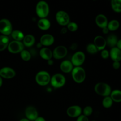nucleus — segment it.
Returning <instances> with one entry per match:
<instances>
[{"mask_svg":"<svg viewBox=\"0 0 121 121\" xmlns=\"http://www.w3.org/2000/svg\"><path fill=\"white\" fill-rule=\"evenodd\" d=\"M16 72L9 67H4L0 70V76L5 78H11L15 77Z\"/></svg>","mask_w":121,"mask_h":121,"instance_id":"a211bd4d","label":"nucleus"},{"mask_svg":"<svg viewBox=\"0 0 121 121\" xmlns=\"http://www.w3.org/2000/svg\"><path fill=\"white\" fill-rule=\"evenodd\" d=\"M94 90L97 94L104 97L109 96L112 92L110 86L104 82L96 83L95 86Z\"/></svg>","mask_w":121,"mask_h":121,"instance_id":"f03ea898","label":"nucleus"},{"mask_svg":"<svg viewBox=\"0 0 121 121\" xmlns=\"http://www.w3.org/2000/svg\"><path fill=\"white\" fill-rule=\"evenodd\" d=\"M116 46L119 48L120 50H121V38L120 39H118Z\"/></svg>","mask_w":121,"mask_h":121,"instance_id":"4c0bfd02","label":"nucleus"},{"mask_svg":"<svg viewBox=\"0 0 121 121\" xmlns=\"http://www.w3.org/2000/svg\"><path fill=\"white\" fill-rule=\"evenodd\" d=\"M0 32L4 35H9L12 33V25L10 21L7 19L0 20Z\"/></svg>","mask_w":121,"mask_h":121,"instance_id":"1a4fd4ad","label":"nucleus"},{"mask_svg":"<svg viewBox=\"0 0 121 121\" xmlns=\"http://www.w3.org/2000/svg\"><path fill=\"white\" fill-rule=\"evenodd\" d=\"M41 57L43 60H48L52 57V51L48 47L42 48L39 52Z\"/></svg>","mask_w":121,"mask_h":121,"instance_id":"6ab92c4d","label":"nucleus"},{"mask_svg":"<svg viewBox=\"0 0 121 121\" xmlns=\"http://www.w3.org/2000/svg\"><path fill=\"white\" fill-rule=\"evenodd\" d=\"M71 73L73 80L77 83H82L86 79V71L81 66L74 67Z\"/></svg>","mask_w":121,"mask_h":121,"instance_id":"f257e3e1","label":"nucleus"},{"mask_svg":"<svg viewBox=\"0 0 121 121\" xmlns=\"http://www.w3.org/2000/svg\"><path fill=\"white\" fill-rule=\"evenodd\" d=\"M68 52V49L65 46L58 45L52 51V57L56 60H61L67 56Z\"/></svg>","mask_w":121,"mask_h":121,"instance_id":"6e6552de","label":"nucleus"},{"mask_svg":"<svg viewBox=\"0 0 121 121\" xmlns=\"http://www.w3.org/2000/svg\"><path fill=\"white\" fill-rule=\"evenodd\" d=\"M47 63H48V64L49 65H52L53 64V61L51 59H50L49 60H47Z\"/></svg>","mask_w":121,"mask_h":121,"instance_id":"a19ab883","label":"nucleus"},{"mask_svg":"<svg viewBox=\"0 0 121 121\" xmlns=\"http://www.w3.org/2000/svg\"><path fill=\"white\" fill-rule=\"evenodd\" d=\"M112 67L114 69H118L121 67V63L120 61H113L112 63Z\"/></svg>","mask_w":121,"mask_h":121,"instance_id":"f704fd0d","label":"nucleus"},{"mask_svg":"<svg viewBox=\"0 0 121 121\" xmlns=\"http://www.w3.org/2000/svg\"><path fill=\"white\" fill-rule=\"evenodd\" d=\"M93 1H96L97 0H92Z\"/></svg>","mask_w":121,"mask_h":121,"instance_id":"c03bdc74","label":"nucleus"},{"mask_svg":"<svg viewBox=\"0 0 121 121\" xmlns=\"http://www.w3.org/2000/svg\"><path fill=\"white\" fill-rule=\"evenodd\" d=\"M68 31V30L67 28H66V26H64V27H63L61 28V29L60 30V32H61V33L62 34H65L66 33H67Z\"/></svg>","mask_w":121,"mask_h":121,"instance_id":"e433bc0d","label":"nucleus"},{"mask_svg":"<svg viewBox=\"0 0 121 121\" xmlns=\"http://www.w3.org/2000/svg\"><path fill=\"white\" fill-rule=\"evenodd\" d=\"M86 60L85 53L81 51L75 52L71 56L70 61L74 67L81 66Z\"/></svg>","mask_w":121,"mask_h":121,"instance_id":"39448f33","label":"nucleus"},{"mask_svg":"<svg viewBox=\"0 0 121 121\" xmlns=\"http://www.w3.org/2000/svg\"><path fill=\"white\" fill-rule=\"evenodd\" d=\"M21 57L22 60L25 61L29 60L31 58V55L29 52L26 50H23L21 52Z\"/></svg>","mask_w":121,"mask_h":121,"instance_id":"7c9ffc66","label":"nucleus"},{"mask_svg":"<svg viewBox=\"0 0 121 121\" xmlns=\"http://www.w3.org/2000/svg\"><path fill=\"white\" fill-rule=\"evenodd\" d=\"M68 30L71 32H75L78 29V24L74 21H70L66 26Z\"/></svg>","mask_w":121,"mask_h":121,"instance_id":"c756f323","label":"nucleus"},{"mask_svg":"<svg viewBox=\"0 0 121 121\" xmlns=\"http://www.w3.org/2000/svg\"><path fill=\"white\" fill-rule=\"evenodd\" d=\"M8 50L9 52L13 53L20 52L23 50V44L18 41H13L9 43L8 46Z\"/></svg>","mask_w":121,"mask_h":121,"instance_id":"9d476101","label":"nucleus"},{"mask_svg":"<svg viewBox=\"0 0 121 121\" xmlns=\"http://www.w3.org/2000/svg\"><path fill=\"white\" fill-rule=\"evenodd\" d=\"M74 66L72 64L70 60H64L60 64V70L65 73H69L71 72L74 68Z\"/></svg>","mask_w":121,"mask_h":121,"instance_id":"4468645a","label":"nucleus"},{"mask_svg":"<svg viewBox=\"0 0 121 121\" xmlns=\"http://www.w3.org/2000/svg\"><path fill=\"white\" fill-rule=\"evenodd\" d=\"M19 121H30V120H29L27 119H22L20 120Z\"/></svg>","mask_w":121,"mask_h":121,"instance_id":"37998d69","label":"nucleus"},{"mask_svg":"<svg viewBox=\"0 0 121 121\" xmlns=\"http://www.w3.org/2000/svg\"><path fill=\"white\" fill-rule=\"evenodd\" d=\"M35 121H46L44 118H43L42 117H38Z\"/></svg>","mask_w":121,"mask_h":121,"instance_id":"ea45409f","label":"nucleus"},{"mask_svg":"<svg viewBox=\"0 0 121 121\" xmlns=\"http://www.w3.org/2000/svg\"><path fill=\"white\" fill-rule=\"evenodd\" d=\"M113 102L110 95L105 96L103 99L102 105L105 108H109L112 106Z\"/></svg>","mask_w":121,"mask_h":121,"instance_id":"c85d7f7f","label":"nucleus"},{"mask_svg":"<svg viewBox=\"0 0 121 121\" xmlns=\"http://www.w3.org/2000/svg\"><path fill=\"white\" fill-rule=\"evenodd\" d=\"M48 4L44 0L39 1L36 6V13L37 16L42 18H46L49 13Z\"/></svg>","mask_w":121,"mask_h":121,"instance_id":"20e7f679","label":"nucleus"},{"mask_svg":"<svg viewBox=\"0 0 121 121\" xmlns=\"http://www.w3.org/2000/svg\"><path fill=\"white\" fill-rule=\"evenodd\" d=\"M78 46V45L76 43H72L70 46V48L71 50H73V51H75L76 49H77V47Z\"/></svg>","mask_w":121,"mask_h":121,"instance_id":"c9c22d12","label":"nucleus"},{"mask_svg":"<svg viewBox=\"0 0 121 121\" xmlns=\"http://www.w3.org/2000/svg\"><path fill=\"white\" fill-rule=\"evenodd\" d=\"M100 55L101 58L103 59L106 60L110 57V54H109V51L107 50L106 49H104L100 51Z\"/></svg>","mask_w":121,"mask_h":121,"instance_id":"473e14b6","label":"nucleus"},{"mask_svg":"<svg viewBox=\"0 0 121 121\" xmlns=\"http://www.w3.org/2000/svg\"><path fill=\"white\" fill-rule=\"evenodd\" d=\"M93 43L95 45L98 51H101L105 49L107 46L106 38L100 35H98L95 37Z\"/></svg>","mask_w":121,"mask_h":121,"instance_id":"9b49d317","label":"nucleus"},{"mask_svg":"<svg viewBox=\"0 0 121 121\" xmlns=\"http://www.w3.org/2000/svg\"><path fill=\"white\" fill-rule=\"evenodd\" d=\"M25 115L29 120L35 121L38 116L37 110L32 106H28L25 110Z\"/></svg>","mask_w":121,"mask_h":121,"instance_id":"f3484780","label":"nucleus"},{"mask_svg":"<svg viewBox=\"0 0 121 121\" xmlns=\"http://www.w3.org/2000/svg\"><path fill=\"white\" fill-rule=\"evenodd\" d=\"M102 32H103V33L104 34H105V35L109 33V30H108V29L107 28V27H104V28L102 29Z\"/></svg>","mask_w":121,"mask_h":121,"instance_id":"58836bf2","label":"nucleus"},{"mask_svg":"<svg viewBox=\"0 0 121 121\" xmlns=\"http://www.w3.org/2000/svg\"><path fill=\"white\" fill-rule=\"evenodd\" d=\"M109 0V1H111V0Z\"/></svg>","mask_w":121,"mask_h":121,"instance_id":"a18cd8bd","label":"nucleus"},{"mask_svg":"<svg viewBox=\"0 0 121 121\" xmlns=\"http://www.w3.org/2000/svg\"><path fill=\"white\" fill-rule=\"evenodd\" d=\"M87 52L90 54L94 55L98 52V50L93 43H88L86 48Z\"/></svg>","mask_w":121,"mask_h":121,"instance_id":"bb28decb","label":"nucleus"},{"mask_svg":"<svg viewBox=\"0 0 121 121\" xmlns=\"http://www.w3.org/2000/svg\"><path fill=\"white\" fill-rule=\"evenodd\" d=\"M93 111V109L91 106H86L84 108L83 110V112L84 115L88 117L92 114Z\"/></svg>","mask_w":121,"mask_h":121,"instance_id":"2f4dec72","label":"nucleus"},{"mask_svg":"<svg viewBox=\"0 0 121 121\" xmlns=\"http://www.w3.org/2000/svg\"></svg>","mask_w":121,"mask_h":121,"instance_id":"49530a36","label":"nucleus"},{"mask_svg":"<svg viewBox=\"0 0 121 121\" xmlns=\"http://www.w3.org/2000/svg\"><path fill=\"white\" fill-rule=\"evenodd\" d=\"M51 76L49 73L44 70L38 72L35 76V81L36 83L42 86L48 85L51 80Z\"/></svg>","mask_w":121,"mask_h":121,"instance_id":"423d86ee","label":"nucleus"},{"mask_svg":"<svg viewBox=\"0 0 121 121\" xmlns=\"http://www.w3.org/2000/svg\"><path fill=\"white\" fill-rule=\"evenodd\" d=\"M2 85V77L0 76V87Z\"/></svg>","mask_w":121,"mask_h":121,"instance_id":"79ce46f5","label":"nucleus"},{"mask_svg":"<svg viewBox=\"0 0 121 121\" xmlns=\"http://www.w3.org/2000/svg\"><path fill=\"white\" fill-rule=\"evenodd\" d=\"M55 20L57 23L63 27L66 26L70 21L69 14L65 10H60L58 11L55 16Z\"/></svg>","mask_w":121,"mask_h":121,"instance_id":"7ed1b4c3","label":"nucleus"},{"mask_svg":"<svg viewBox=\"0 0 121 121\" xmlns=\"http://www.w3.org/2000/svg\"><path fill=\"white\" fill-rule=\"evenodd\" d=\"M76 121H89V119L84 114H81L77 117Z\"/></svg>","mask_w":121,"mask_h":121,"instance_id":"72a5a7b5","label":"nucleus"},{"mask_svg":"<svg viewBox=\"0 0 121 121\" xmlns=\"http://www.w3.org/2000/svg\"><path fill=\"white\" fill-rule=\"evenodd\" d=\"M96 25L100 28L103 29L107 27L108 20L107 17L103 14H99L96 15L95 19Z\"/></svg>","mask_w":121,"mask_h":121,"instance_id":"ddd939ff","label":"nucleus"},{"mask_svg":"<svg viewBox=\"0 0 121 121\" xmlns=\"http://www.w3.org/2000/svg\"><path fill=\"white\" fill-rule=\"evenodd\" d=\"M110 58L112 61H121V50L116 46L112 47L109 51Z\"/></svg>","mask_w":121,"mask_h":121,"instance_id":"dca6fc26","label":"nucleus"},{"mask_svg":"<svg viewBox=\"0 0 121 121\" xmlns=\"http://www.w3.org/2000/svg\"><path fill=\"white\" fill-rule=\"evenodd\" d=\"M9 39L6 35H0V51L5 50L9 44Z\"/></svg>","mask_w":121,"mask_h":121,"instance_id":"393cba45","label":"nucleus"},{"mask_svg":"<svg viewBox=\"0 0 121 121\" xmlns=\"http://www.w3.org/2000/svg\"><path fill=\"white\" fill-rule=\"evenodd\" d=\"M55 39L54 36L49 34L43 35L40 38V43L42 45L49 46L52 45L54 42Z\"/></svg>","mask_w":121,"mask_h":121,"instance_id":"2eb2a0df","label":"nucleus"},{"mask_svg":"<svg viewBox=\"0 0 121 121\" xmlns=\"http://www.w3.org/2000/svg\"><path fill=\"white\" fill-rule=\"evenodd\" d=\"M82 109L80 106L77 105H72L68 108L66 111L67 115L71 118L78 117L81 114Z\"/></svg>","mask_w":121,"mask_h":121,"instance_id":"f8f14e48","label":"nucleus"},{"mask_svg":"<svg viewBox=\"0 0 121 121\" xmlns=\"http://www.w3.org/2000/svg\"><path fill=\"white\" fill-rule=\"evenodd\" d=\"M111 6L112 10L115 13H121V0H111Z\"/></svg>","mask_w":121,"mask_h":121,"instance_id":"b1692460","label":"nucleus"},{"mask_svg":"<svg viewBox=\"0 0 121 121\" xmlns=\"http://www.w3.org/2000/svg\"><path fill=\"white\" fill-rule=\"evenodd\" d=\"M11 36L14 39L18 41H20L22 40H23L24 38L23 33L19 30H15L12 32Z\"/></svg>","mask_w":121,"mask_h":121,"instance_id":"cd10ccee","label":"nucleus"},{"mask_svg":"<svg viewBox=\"0 0 121 121\" xmlns=\"http://www.w3.org/2000/svg\"><path fill=\"white\" fill-rule=\"evenodd\" d=\"M50 83L51 85L54 88H60L65 85L66 78L61 73H56L51 78Z\"/></svg>","mask_w":121,"mask_h":121,"instance_id":"0eeeda50","label":"nucleus"},{"mask_svg":"<svg viewBox=\"0 0 121 121\" xmlns=\"http://www.w3.org/2000/svg\"><path fill=\"white\" fill-rule=\"evenodd\" d=\"M120 26V22L115 19H112L108 21L107 27L109 31L113 32L117 30Z\"/></svg>","mask_w":121,"mask_h":121,"instance_id":"412c9836","label":"nucleus"},{"mask_svg":"<svg viewBox=\"0 0 121 121\" xmlns=\"http://www.w3.org/2000/svg\"><path fill=\"white\" fill-rule=\"evenodd\" d=\"M118 40V37L115 35L113 34L109 35L106 38L107 46H108L111 48L116 46Z\"/></svg>","mask_w":121,"mask_h":121,"instance_id":"4be33fe9","label":"nucleus"},{"mask_svg":"<svg viewBox=\"0 0 121 121\" xmlns=\"http://www.w3.org/2000/svg\"><path fill=\"white\" fill-rule=\"evenodd\" d=\"M110 96L113 102L116 103L121 102V90L115 89L112 91Z\"/></svg>","mask_w":121,"mask_h":121,"instance_id":"5701e85b","label":"nucleus"},{"mask_svg":"<svg viewBox=\"0 0 121 121\" xmlns=\"http://www.w3.org/2000/svg\"><path fill=\"white\" fill-rule=\"evenodd\" d=\"M35 37L31 35H28L24 36L23 39V43L24 45L27 47H30L33 45L35 43Z\"/></svg>","mask_w":121,"mask_h":121,"instance_id":"a878e982","label":"nucleus"},{"mask_svg":"<svg viewBox=\"0 0 121 121\" xmlns=\"http://www.w3.org/2000/svg\"><path fill=\"white\" fill-rule=\"evenodd\" d=\"M38 27L42 30H48L51 26V22L46 18H41L37 23Z\"/></svg>","mask_w":121,"mask_h":121,"instance_id":"aec40b11","label":"nucleus"}]
</instances>
